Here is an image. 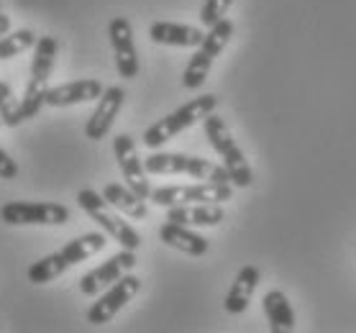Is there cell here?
<instances>
[{
  "label": "cell",
  "instance_id": "obj_15",
  "mask_svg": "<svg viewBox=\"0 0 356 333\" xmlns=\"http://www.w3.org/2000/svg\"><path fill=\"white\" fill-rule=\"evenodd\" d=\"M106 92L100 80H74L65 82L59 88H49L47 92V106L51 108H67V106H80V103H90L97 100Z\"/></svg>",
  "mask_w": 356,
  "mask_h": 333
},
{
  "label": "cell",
  "instance_id": "obj_9",
  "mask_svg": "<svg viewBox=\"0 0 356 333\" xmlns=\"http://www.w3.org/2000/svg\"><path fill=\"white\" fill-rule=\"evenodd\" d=\"M0 218L8 226H65L70 223V208L62 203H24L13 200L0 208Z\"/></svg>",
  "mask_w": 356,
  "mask_h": 333
},
{
  "label": "cell",
  "instance_id": "obj_26",
  "mask_svg": "<svg viewBox=\"0 0 356 333\" xmlns=\"http://www.w3.org/2000/svg\"><path fill=\"white\" fill-rule=\"evenodd\" d=\"M0 123H3V121H0Z\"/></svg>",
  "mask_w": 356,
  "mask_h": 333
},
{
  "label": "cell",
  "instance_id": "obj_16",
  "mask_svg": "<svg viewBox=\"0 0 356 333\" xmlns=\"http://www.w3.org/2000/svg\"><path fill=\"white\" fill-rule=\"evenodd\" d=\"M149 39L154 44H162V47L190 49V47H200L202 39H205V31L197 29V26L175 24V21H154L149 26Z\"/></svg>",
  "mask_w": 356,
  "mask_h": 333
},
{
  "label": "cell",
  "instance_id": "obj_18",
  "mask_svg": "<svg viewBox=\"0 0 356 333\" xmlns=\"http://www.w3.org/2000/svg\"><path fill=\"white\" fill-rule=\"evenodd\" d=\"M159 238H162L167 246H172V249L187 254V257H205L208 249H211V241H208L205 236L195 234L190 226L175 223V220H167V223L159 228Z\"/></svg>",
  "mask_w": 356,
  "mask_h": 333
},
{
  "label": "cell",
  "instance_id": "obj_17",
  "mask_svg": "<svg viewBox=\"0 0 356 333\" xmlns=\"http://www.w3.org/2000/svg\"><path fill=\"white\" fill-rule=\"evenodd\" d=\"M167 220L182 223L190 228H205V226H220L226 220V211L220 203H187V205H172L167 208Z\"/></svg>",
  "mask_w": 356,
  "mask_h": 333
},
{
  "label": "cell",
  "instance_id": "obj_1",
  "mask_svg": "<svg viewBox=\"0 0 356 333\" xmlns=\"http://www.w3.org/2000/svg\"><path fill=\"white\" fill-rule=\"evenodd\" d=\"M108 238L106 234H82L77 238H72L70 244H65L59 252L49 254L44 259L33 261L31 267H29V282L33 284H47L51 279H57L62 277L70 267L74 264H80V261L90 259V257H95L106 249Z\"/></svg>",
  "mask_w": 356,
  "mask_h": 333
},
{
  "label": "cell",
  "instance_id": "obj_24",
  "mask_svg": "<svg viewBox=\"0 0 356 333\" xmlns=\"http://www.w3.org/2000/svg\"><path fill=\"white\" fill-rule=\"evenodd\" d=\"M18 164L16 159L6 152V149H0V179H16L18 177Z\"/></svg>",
  "mask_w": 356,
  "mask_h": 333
},
{
  "label": "cell",
  "instance_id": "obj_4",
  "mask_svg": "<svg viewBox=\"0 0 356 333\" xmlns=\"http://www.w3.org/2000/svg\"><path fill=\"white\" fill-rule=\"evenodd\" d=\"M216 106H218V98L211 95V92H208V95H200V98H193L190 103L179 106L175 113L164 115L162 121L152 123V126L144 131V147H149V149L164 147L170 138H175L185 129L195 126V123H200L205 115L216 113Z\"/></svg>",
  "mask_w": 356,
  "mask_h": 333
},
{
  "label": "cell",
  "instance_id": "obj_21",
  "mask_svg": "<svg viewBox=\"0 0 356 333\" xmlns=\"http://www.w3.org/2000/svg\"><path fill=\"white\" fill-rule=\"evenodd\" d=\"M103 197H106L113 208H118L123 216H129V218H134V220H144L146 216H149L146 200H144V197H138L129 185L108 182V185L103 187Z\"/></svg>",
  "mask_w": 356,
  "mask_h": 333
},
{
  "label": "cell",
  "instance_id": "obj_25",
  "mask_svg": "<svg viewBox=\"0 0 356 333\" xmlns=\"http://www.w3.org/2000/svg\"><path fill=\"white\" fill-rule=\"evenodd\" d=\"M6 33H10V16H6V13L0 10V39H3Z\"/></svg>",
  "mask_w": 356,
  "mask_h": 333
},
{
  "label": "cell",
  "instance_id": "obj_19",
  "mask_svg": "<svg viewBox=\"0 0 356 333\" xmlns=\"http://www.w3.org/2000/svg\"><path fill=\"white\" fill-rule=\"evenodd\" d=\"M259 277H261V272L257 267H251V264L238 269L236 279L231 282V290H228L226 300H223L226 313H231V316H241L243 310L249 308L251 298H254L257 287H259Z\"/></svg>",
  "mask_w": 356,
  "mask_h": 333
},
{
  "label": "cell",
  "instance_id": "obj_6",
  "mask_svg": "<svg viewBox=\"0 0 356 333\" xmlns=\"http://www.w3.org/2000/svg\"><path fill=\"white\" fill-rule=\"evenodd\" d=\"M202 129H205V136L211 141V147L216 149L223 159V167L231 174V185L234 187H251L254 182V172H251L246 156H243L241 147L236 144V138L231 136L226 121L220 115L211 113L202 118Z\"/></svg>",
  "mask_w": 356,
  "mask_h": 333
},
{
  "label": "cell",
  "instance_id": "obj_7",
  "mask_svg": "<svg viewBox=\"0 0 356 333\" xmlns=\"http://www.w3.org/2000/svg\"><path fill=\"white\" fill-rule=\"evenodd\" d=\"M231 36H234V21H228V18H223V21H218L216 26L208 29L205 39L197 47V51L190 57V62L185 67V74H182V85L187 90H200L205 85L213 62H216V57H218L220 51L226 49Z\"/></svg>",
  "mask_w": 356,
  "mask_h": 333
},
{
  "label": "cell",
  "instance_id": "obj_11",
  "mask_svg": "<svg viewBox=\"0 0 356 333\" xmlns=\"http://www.w3.org/2000/svg\"><path fill=\"white\" fill-rule=\"evenodd\" d=\"M113 152H115V159H118V167H121V174L126 179V185L136 193L138 197H144L149 200L152 197V185H149V179H146V167L141 162V156H138V149H136V141L129 136V133H118L113 138Z\"/></svg>",
  "mask_w": 356,
  "mask_h": 333
},
{
  "label": "cell",
  "instance_id": "obj_8",
  "mask_svg": "<svg viewBox=\"0 0 356 333\" xmlns=\"http://www.w3.org/2000/svg\"><path fill=\"white\" fill-rule=\"evenodd\" d=\"M234 197V185L231 182H197V185H167L152 190V203L159 208H172V205L187 203H228Z\"/></svg>",
  "mask_w": 356,
  "mask_h": 333
},
{
  "label": "cell",
  "instance_id": "obj_3",
  "mask_svg": "<svg viewBox=\"0 0 356 333\" xmlns=\"http://www.w3.org/2000/svg\"><path fill=\"white\" fill-rule=\"evenodd\" d=\"M77 205H80L82 211L88 213L90 218L95 220L97 226L103 228L111 238H113L115 244H121V249H131V252H136L138 246H141V236L134 226H131L129 220H123L121 211L113 208V205L108 203L106 197L95 193V190H80L77 193Z\"/></svg>",
  "mask_w": 356,
  "mask_h": 333
},
{
  "label": "cell",
  "instance_id": "obj_23",
  "mask_svg": "<svg viewBox=\"0 0 356 333\" xmlns=\"http://www.w3.org/2000/svg\"><path fill=\"white\" fill-rule=\"evenodd\" d=\"M231 6H234V0H205V3H202V10H200V24L205 26V29L216 26L218 21L226 18Z\"/></svg>",
  "mask_w": 356,
  "mask_h": 333
},
{
  "label": "cell",
  "instance_id": "obj_10",
  "mask_svg": "<svg viewBox=\"0 0 356 333\" xmlns=\"http://www.w3.org/2000/svg\"><path fill=\"white\" fill-rule=\"evenodd\" d=\"M138 290H141V279H138L136 275H129V272H126L118 282H113L106 293L97 298V302L90 305L88 323H92V325L111 323V320H113V318L118 316L134 298H136Z\"/></svg>",
  "mask_w": 356,
  "mask_h": 333
},
{
  "label": "cell",
  "instance_id": "obj_20",
  "mask_svg": "<svg viewBox=\"0 0 356 333\" xmlns=\"http://www.w3.org/2000/svg\"><path fill=\"white\" fill-rule=\"evenodd\" d=\"M264 316L269 320V331L272 333H292L295 331V310L292 302L287 300V295L282 290H269L261 300Z\"/></svg>",
  "mask_w": 356,
  "mask_h": 333
},
{
  "label": "cell",
  "instance_id": "obj_14",
  "mask_svg": "<svg viewBox=\"0 0 356 333\" xmlns=\"http://www.w3.org/2000/svg\"><path fill=\"white\" fill-rule=\"evenodd\" d=\"M123 103H126V90L121 85L106 88V92L97 98V108L92 111V115L85 123V136L90 141H103L111 133L115 123V115L121 113Z\"/></svg>",
  "mask_w": 356,
  "mask_h": 333
},
{
  "label": "cell",
  "instance_id": "obj_12",
  "mask_svg": "<svg viewBox=\"0 0 356 333\" xmlns=\"http://www.w3.org/2000/svg\"><path fill=\"white\" fill-rule=\"evenodd\" d=\"M108 39H111V47H113L118 74H121L123 80H136L138 54H136V44H134V26H131L129 18L115 16L108 24Z\"/></svg>",
  "mask_w": 356,
  "mask_h": 333
},
{
  "label": "cell",
  "instance_id": "obj_5",
  "mask_svg": "<svg viewBox=\"0 0 356 333\" xmlns=\"http://www.w3.org/2000/svg\"><path fill=\"white\" fill-rule=\"evenodd\" d=\"M144 167L149 174H187L202 182H231V174L226 167L202 159V156L179 154V152H156L144 159Z\"/></svg>",
  "mask_w": 356,
  "mask_h": 333
},
{
  "label": "cell",
  "instance_id": "obj_22",
  "mask_svg": "<svg viewBox=\"0 0 356 333\" xmlns=\"http://www.w3.org/2000/svg\"><path fill=\"white\" fill-rule=\"evenodd\" d=\"M0 121H3V126H8V129H16L18 123L26 121L21 100L16 98L10 82L6 80H0Z\"/></svg>",
  "mask_w": 356,
  "mask_h": 333
},
{
  "label": "cell",
  "instance_id": "obj_2",
  "mask_svg": "<svg viewBox=\"0 0 356 333\" xmlns=\"http://www.w3.org/2000/svg\"><path fill=\"white\" fill-rule=\"evenodd\" d=\"M59 44L54 36H39L36 47H33V62H31V74L26 82L24 98H21V108H24V118H36L41 113V108L47 106V92H49V77L54 70V59H57Z\"/></svg>",
  "mask_w": 356,
  "mask_h": 333
},
{
  "label": "cell",
  "instance_id": "obj_13",
  "mask_svg": "<svg viewBox=\"0 0 356 333\" xmlns=\"http://www.w3.org/2000/svg\"><path fill=\"white\" fill-rule=\"evenodd\" d=\"M136 267V252H131V249H121L118 254H113L108 261H103L100 267H95L92 272L80 279V293L88 295V298H95L100 295L103 290H108L113 282H118L126 272Z\"/></svg>",
  "mask_w": 356,
  "mask_h": 333
}]
</instances>
